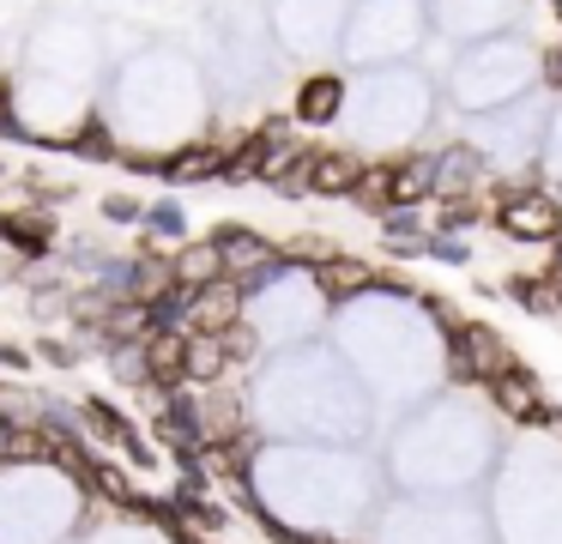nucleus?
<instances>
[{"instance_id": "nucleus-4", "label": "nucleus", "mask_w": 562, "mask_h": 544, "mask_svg": "<svg viewBox=\"0 0 562 544\" xmlns=\"http://www.w3.org/2000/svg\"><path fill=\"white\" fill-rule=\"evenodd\" d=\"M308 278H315V290L327 302H351V297H369V290H375V266L357 260V254H321Z\"/></svg>"}, {"instance_id": "nucleus-21", "label": "nucleus", "mask_w": 562, "mask_h": 544, "mask_svg": "<svg viewBox=\"0 0 562 544\" xmlns=\"http://www.w3.org/2000/svg\"><path fill=\"white\" fill-rule=\"evenodd\" d=\"M103 218H110V224H139L146 206H139L134 193H103Z\"/></svg>"}, {"instance_id": "nucleus-9", "label": "nucleus", "mask_w": 562, "mask_h": 544, "mask_svg": "<svg viewBox=\"0 0 562 544\" xmlns=\"http://www.w3.org/2000/svg\"><path fill=\"white\" fill-rule=\"evenodd\" d=\"M448 338H460V351L472 357V375H477V381H490V375L514 369V351H508V338H502L496 326H484V321H465L460 333H448Z\"/></svg>"}, {"instance_id": "nucleus-5", "label": "nucleus", "mask_w": 562, "mask_h": 544, "mask_svg": "<svg viewBox=\"0 0 562 544\" xmlns=\"http://www.w3.org/2000/svg\"><path fill=\"white\" fill-rule=\"evenodd\" d=\"M182 351H188V333H176V326H151V333L139 338V369H146V381L158 387V393L182 387Z\"/></svg>"}, {"instance_id": "nucleus-26", "label": "nucleus", "mask_w": 562, "mask_h": 544, "mask_svg": "<svg viewBox=\"0 0 562 544\" xmlns=\"http://www.w3.org/2000/svg\"><path fill=\"white\" fill-rule=\"evenodd\" d=\"M550 200H557V212H562V188H550Z\"/></svg>"}, {"instance_id": "nucleus-10", "label": "nucleus", "mask_w": 562, "mask_h": 544, "mask_svg": "<svg viewBox=\"0 0 562 544\" xmlns=\"http://www.w3.org/2000/svg\"><path fill=\"white\" fill-rule=\"evenodd\" d=\"M345 109V79L339 73H315V79L296 85V121L303 127H333Z\"/></svg>"}, {"instance_id": "nucleus-18", "label": "nucleus", "mask_w": 562, "mask_h": 544, "mask_svg": "<svg viewBox=\"0 0 562 544\" xmlns=\"http://www.w3.org/2000/svg\"><path fill=\"white\" fill-rule=\"evenodd\" d=\"M61 152H74V157H91V164H115V152H122V145H115V133L103 127L98 115H91L79 133H67V140H61Z\"/></svg>"}, {"instance_id": "nucleus-3", "label": "nucleus", "mask_w": 562, "mask_h": 544, "mask_svg": "<svg viewBox=\"0 0 562 544\" xmlns=\"http://www.w3.org/2000/svg\"><path fill=\"white\" fill-rule=\"evenodd\" d=\"M490 399H496V411L508 423H550V406H544V393H538V381H532V369H502V375H490Z\"/></svg>"}, {"instance_id": "nucleus-8", "label": "nucleus", "mask_w": 562, "mask_h": 544, "mask_svg": "<svg viewBox=\"0 0 562 544\" xmlns=\"http://www.w3.org/2000/svg\"><path fill=\"white\" fill-rule=\"evenodd\" d=\"M212 248H218V260H224V273H231V278L255 273L260 260H272V254H279L267 236H255L248 224H218V230H212Z\"/></svg>"}, {"instance_id": "nucleus-15", "label": "nucleus", "mask_w": 562, "mask_h": 544, "mask_svg": "<svg viewBox=\"0 0 562 544\" xmlns=\"http://www.w3.org/2000/svg\"><path fill=\"white\" fill-rule=\"evenodd\" d=\"M436 193V157H393V206H424Z\"/></svg>"}, {"instance_id": "nucleus-2", "label": "nucleus", "mask_w": 562, "mask_h": 544, "mask_svg": "<svg viewBox=\"0 0 562 544\" xmlns=\"http://www.w3.org/2000/svg\"><path fill=\"white\" fill-rule=\"evenodd\" d=\"M0 242L19 260H43V254H55V218L43 206H0Z\"/></svg>"}, {"instance_id": "nucleus-28", "label": "nucleus", "mask_w": 562, "mask_h": 544, "mask_svg": "<svg viewBox=\"0 0 562 544\" xmlns=\"http://www.w3.org/2000/svg\"><path fill=\"white\" fill-rule=\"evenodd\" d=\"M303 544H333V539H303Z\"/></svg>"}, {"instance_id": "nucleus-7", "label": "nucleus", "mask_w": 562, "mask_h": 544, "mask_svg": "<svg viewBox=\"0 0 562 544\" xmlns=\"http://www.w3.org/2000/svg\"><path fill=\"white\" fill-rule=\"evenodd\" d=\"M357 176H363V157L351 152H308V193H321V200H351Z\"/></svg>"}, {"instance_id": "nucleus-20", "label": "nucleus", "mask_w": 562, "mask_h": 544, "mask_svg": "<svg viewBox=\"0 0 562 544\" xmlns=\"http://www.w3.org/2000/svg\"><path fill=\"white\" fill-rule=\"evenodd\" d=\"M176 514H182L194 532H224V526H231V514H224L212 496H200V490H182V496H176Z\"/></svg>"}, {"instance_id": "nucleus-1", "label": "nucleus", "mask_w": 562, "mask_h": 544, "mask_svg": "<svg viewBox=\"0 0 562 544\" xmlns=\"http://www.w3.org/2000/svg\"><path fill=\"white\" fill-rule=\"evenodd\" d=\"M562 224L557 200H550V188H538V181H514V188L496 193V230L514 242H550Z\"/></svg>"}, {"instance_id": "nucleus-22", "label": "nucleus", "mask_w": 562, "mask_h": 544, "mask_svg": "<svg viewBox=\"0 0 562 544\" xmlns=\"http://www.w3.org/2000/svg\"><path fill=\"white\" fill-rule=\"evenodd\" d=\"M429 260H441V266H465V260H472V248H465L460 236H436V230H429Z\"/></svg>"}, {"instance_id": "nucleus-24", "label": "nucleus", "mask_w": 562, "mask_h": 544, "mask_svg": "<svg viewBox=\"0 0 562 544\" xmlns=\"http://www.w3.org/2000/svg\"><path fill=\"white\" fill-rule=\"evenodd\" d=\"M0 369L25 375V369H31V351H25V345H13V338H0Z\"/></svg>"}, {"instance_id": "nucleus-12", "label": "nucleus", "mask_w": 562, "mask_h": 544, "mask_svg": "<svg viewBox=\"0 0 562 544\" xmlns=\"http://www.w3.org/2000/svg\"><path fill=\"white\" fill-rule=\"evenodd\" d=\"M164 266H170V285H182V290H200V285H212V278L224 273L212 236L206 242H176V248L164 254Z\"/></svg>"}, {"instance_id": "nucleus-11", "label": "nucleus", "mask_w": 562, "mask_h": 544, "mask_svg": "<svg viewBox=\"0 0 562 544\" xmlns=\"http://www.w3.org/2000/svg\"><path fill=\"white\" fill-rule=\"evenodd\" d=\"M164 181H218L224 176V140H194L158 164Z\"/></svg>"}, {"instance_id": "nucleus-29", "label": "nucleus", "mask_w": 562, "mask_h": 544, "mask_svg": "<svg viewBox=\"0 0 562 544\" xmlns=\"http://www.w3.org/2000/svg\"><path fill=\"white\" fill-rule=\"evenodd\" d=\"M557 19H562V0H557Z\"/></svg>"}, {"instance_id": "nucleus-27", "label": "nucleus", "mask_w": 562, "mask_h": 544, "mask_svg": "<svg viewBox=\"0 0 562 544\" xmlns=\"http://www.w3.org/2000/svg\"><path fill=\"white\" fill-rule=\"evenodd\" d=\"M550 248H562V224H557V236H550Z\"/></svg>"}, {"instance_id": "nucleus-16", "label": "nucleus", "mask_w": 562, "mask_h": 544, "mask_svg": "<svg viewBox=\"0 0 562 544\" xmlns=\"http://www.w3.org/2000/svg\"><path fill=\"white\" fill-rule=\"evenodd\" d=\"M436 193H477V152L472 145H453L436 157Z\"/></svg>"}, {"instance_id": "nucleus-14", "label": "nucleus", "mask_w": 562, "mask_h": 544, "mask_svg": "<svg viewBox=\"0 0 562 544\" xmlns=\"http://www.w3.org/2000/svg\"><path fill=\"white\" fill-rule=\"evenodd\" d=\"M502 297H514L520 309H532V314H562V285L550 273H508Z\"/></svg>"}, {"instance_id": "nucleus-17", "label": "nucleus", "mask_w": 562, "mask_h": 544, "mask_svg": "<svg viewBox=\"0 0 562 544\" xmlns=\"http://www.w3.org/2000/svg\"><path fill=\"white\" fill-rule=\"evenodd\" d=\"M139 224H146V236H151L146 248H176L182 230H188V212H182V200H158V206H146Z\"/></svg>"}, {"instance_id": "nucleus-19", "label": "nucleus", "mask_w": 562, "mask_h": 544, "mask_svg": "<svg viewBox=\"0 0 562 544\" xmlns=\"http://www.w3.org/2000/svg\"><path fill=\"white\" fill-rule=\"evenodd\" d=\"M351 200L363 206V212H387L393 206V164H363V176H357V188H351Z\"/></svg>"}, {"instance_id": "nucleus-23", "label": "nucleus", "mask_w": 562, "mask_h": 544, "mask_svg": "<svg viewBox=\"0 0 562 544\" xmlns=\"http://www.w3.org/2000/svg\"><path fill=\"white\" fill-rule=\"evenodd\" d=\"M37 357H43V363H49V369H67V363H74V357H79V351H74V345H67V338H43V345H37Z\"/></svg>"}, {"instance_id": "nucleus-13", "label": "nucleus", "mask_w": 562, "mask_h": 544, "mask_svg": "<svg viewBox=\"0 0 562 544\" xmlns=\"http://www.w3.org/2000/svg\"><path fill=\"white\" fill-rule=\"evenodd\" d=\"M381 242H387L393 260L429 254V230H424V218H417V206H387V212H381Z\"/></svg>"}, {"instance_id": "nucleus-30", "label": "nucleus", "mask_w": 562, "mask_h": 544, "mask_svg": "<svg viewBox=\"0 0 562 544\" xmlns=\"http://www.w3.org/2000/svg\"><path fill=\"white\" fill-rule=\"evenodd\" d=\"M0 176H7V169H0Z\"/></svg>"}, {"instance_id": "nucleus-6", "label": "nucleus", "mask_w": 562, "mask_h": 544, "mask_svg": "<svg viewBox=\"0 0 562 544\" xmlns=\"http://www.w3.org/2000/svg\"><path fill=\"white\" fill-rule=\"evenodd\" d=\"M231 369H236V357H231V345H224V333H188V351H182V381L188 387H218Z\"/></svg>"}, {"instance_id": "nucleus-25", "label": "nucleus", "mask_w": 562, "mask_h": 544, "mask_svg": "<svg viewBox=\"0 0 562 544\" xmlns=\"http://www.w3.org/2000/svg\"><path fill=\"white\" fill-rule=\"evenodd\" d=\"M544 85H557V91H562V43L544 48Z\"/></svg>"}]
</instances>
